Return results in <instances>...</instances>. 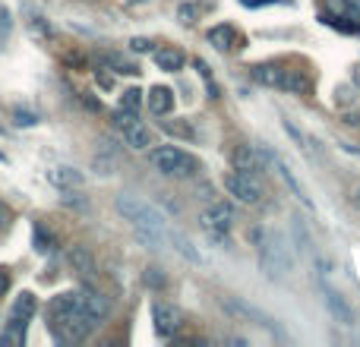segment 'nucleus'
Instances as JSON below:
<instances>
[{
	"label": "nucleus",
	"mask_w": 360,
	"mask_h": 347,
	"mask_svg": "<svg viewBox=\"0 0 360 347\" xmlns=\"http://www.w3.org/2000/svg\"><path fill=\"white\" fill-rule=\"evenodd\" d=\"M111 316V300L92 287L63 291L48 303V329L60 344H79Z\"/></svg>",
	"instance_id": "f257e3e1"
},
{
	"label": "nucleus",
	"mask_w": 360,
	"mask_h": 347,
	"mask_svg": "<svg viewBox=\"0 0 360 347\" xmlns=\"http://www.w3.org/2000/svg\"><path fill=\"white\" fill-rule=\"evenodd\" d=\"M114 209H117L120 215L133 224V228H136L139 240L149 243V249H158L165 243V237H168L165 234V215L155 209V205H149L146 199H139V196L124 192V196H117Z\"/></svg>",
	"instance_id": "f03ea898"
},
{
	"label": "nucleus",
	"mask_w": 360,
	"mask_h": 347,
	"mask_svg": "<svg viewBox=\"0 0 360 347\" xmlns=\"http://www.w3.org/2000/svg\"><path fill=\"white\" fill-rule=\"evenodd\" d=\"M250 237H253V243H256L262 272H266L272 281H281L288 272H291V256H288L285 240H281L275 230H269V228H253L250 230Z\"/></svg>",
	"instance_id": "7ed1b4c3"
},
{
	"label": "nucleus",
	"mask_w": 360,
	"mask_h": 347,
	"mask_svg": "<svg viewBox=\"0 0 360 347\" xmlns=\"http://www.w3.org/2000/svg\"><path fill=\"white\" fill-rule=\"evenodd\" d=\"M253 79L259 86L281 89V92H291V95L310 92V76L304 70H288L281 63H259V67H253Z\"/></svg>",
	"instance_id": "20e7f679"
},
{
	"label": "nucleus",
	"mask_w": 360,
	"mask_h": 347,
	"mask_svg": "<svg viewBox=\"0 0 360 347\" xmlns=\"http://www.w3.org/2000/svg\"><path fill=\"white\" fill-rule=\"evenodd\" d=\"M149 164L165 177H196L202 171L199 158H193L190 152L177 149V145H158L149 152Z\"/></svg>",
	"instance_id": "39448f33"
},
{
	"label": "nucleus",
	"mask_w": 360,
	"mask_h": 347,
	"mask_svg": "<svg viewBox=\"0 0 360 347\" xmlns=\"http://www.w3.org/2000/svg\"><path fill=\"white\" fill-rule=\"evenodd\" d=\"M224 190H228V196H234L237 202L243 205H256L262 202V183L256 174H247V171H231L228 177H224Z\"/></svg>",
	"instance_id": "423d86ee"
},
{
	"label": "nucleus",
	"mask_w": 360,
	"mask_h": 347,
	"mask_svg": "<svg viewBox=\"0 0 360 347\" xmlns=\"http://www.w3.org/2000/svg\"><path fill=\"white\" fill-rule=\"evenodd\" d=\"M114 126L124 133V139H127V145H130V149H149V145H152L149 126L136 117V111L117 107V111H114Z\"/></svg>",
	"instance_id": "0eeeda50"
},
{
	"label": "nucleus",
	"mask_w": 360,
	"mask_h": 347,
	"mask_svg": "<svg viewBox=\"0 0 360 347\" xmlns=\"http://www.w3.org/2000/svg\"><path fill=\"white\" fill-rule=\"evenodd\" d=\"M199 224H202V230L212 237V240L224 243V234H228L231 224H234V205L231 202H212L209 209H202Z\"/></svg>",
	"instance_id": "6e6552de"
},
{
	"label": "nucleus",
	"mask_w": 360,
	"mask_h": 347,
	"mask_svg": "<svg viewBox=\"0 0 360 347\" xmlns=\"http://www.w3.org/2000/svg\"><path fill=\"white\" fill-rule=\"evenodd\" d=\"M275 152L272 149H253V145H234L231 149V164H234V171H247V174H256L259 168H266V162L272 164Z\"/></svg>",
	"instance_id": "1a4fd4ad"
},
{
	"label": "nucleus",
	"mask_w": 360,
	"mask_h": 347,
	"mask_svg": "<svg viewBox=\"0 0 360 347\" xmlns=\"http://www.w3.org/2000/svg\"><path fill=\"white\" fill-rule=\"evenodd\" d=\"M152 319H155V332L162 338H174L180 332V325H184V313L174 303H165V300H158L152 306Z\"/></svg>",
	"instance_id": "9d476101"
},
{
	"label": "nucleus",
	"mask_w": 360,
	"mask_h": 347,
	"mask_svg": "<svg viewBox=\"0 0 360 347\" xmlns=\"http://www.w3.org/2000/svg\"><path fill=\"white\" fill-rule=\"evenodd\" d=\"M221 306L228 316L240 319V322H250V325H262V329H272L275 332V322L266 316V313H259L256 306L243 303V300H234V297H221Z\"/></svg>",
	"instance_id": "9b49d317"
},
{
	"label": "nucleus",
	"mask_w": 360,
	"mask_h": 347,
	"mask_svg": "<svg viewBox=\"0 0 360 347\" xmlns=\"http://www.w3.org/2000/svg\"><path fill=\"white\" fill-rule=\"evenodd\" d=\"M323 300H326V306H329L332 319H338L342 325H354L357 322V316H354V310L348 306V300H345L342 294L332 291L329 284H323Z\"/></svg>",
	"instance_id": "f8f14e48"
},
{
	"label": "nucleus",
	"mask_w": 360,
	"mask_h": 347,
	"mask_svg": "<svg viewBox=\"0 0 360 347\" xmlns=\"http://www.w3.org/2000/svg\"><path fill=\"white\" fill-rule=\"evenodd\" d=\"M272 168H275V171H278V174H281V180H285V186H288V190H291V192H294V196H297V199H300V205H307V209H310V211H316V202H313V199H310V196H307L304 183H300V180H297V177H294V171H291V168H288V164H285V162H281V158H278V155H275V158H272Z\"/></svg>",
	"instance_id": "ddd939ff"
},
{
	"label": "nucleus",
	"mask_w": 360,
	"mask_h": 347,
	"mask_svg": "<svg viewBox=\"0 0 360 347\" xmlns=\"http://www.w3.org/2000/svg\"><path fill=\"white\" fill-rule=\"evenodd\" d=\"M48 180H51V186H57V190H79L86 177H82V171L70 168V164H54V168L48 171Z\"/></svg>",
	"instance_id": "4468645a"
},
{
	"label": "nucleus",
	"mask_w": 360,
	"mask_h": 347,
	"mask_svg": "<svg viewBox=\"0 0 360 347\" xmlns=\"http://www.w3.org/2000/svg\"><path fill=\"white\" fill-rule=\"evenodd\" d=\"M67 262H70V268H73L82 281H92L95 278V256L89 253L86 247H73V249H70Z\"/></svg>",
	"instance_id": "2eb2a0df"
},
{
	"label": "nucleus",
	"mask_w": 360,
	"mask_h": 347,
	"mask_svg": "<svg viewBox=\"0 0 360 347\" xmlns=\"http://www.w3.org/2000/svg\"><path fill=\"white\" fill-rule=\"evenodd\" d=\"M146 101H149V111L155 114V117H165V114L174 111V92H171L168 86H152Z\"/></svg>",
	"instance_id": "dca6fc26"
},
{
	"label": "nucleus",
	"mask_w": 360,
	"mask_h": 347,
	"mask_svg": "<svg viewBox=\"0 0 360 347\" xmlns=\"http://www.w3.org/2000/svg\"><path fill=\"white\" fill-rule=\"evenodd\" d=\"M237 29L231 22H221V25H215V29H209V44H215L221 54H228V51H234V44H237Z\"/></svg>",
	"instance_id": "f3484780"
},
{
	"label": "nucleus",
	"mask_w": 360,
	"mask_h": 347,
	"mask_svg": "<svg viewBox=\"0 0 360 347\" xmlns=\"http://www.w3.org/2000/svg\"><path fill=\"white\" fill-rule=\"evenodd\" d=\"M281 126H285V133H288V136H291L294 143L300 145V152H304L307 158H323V149H319V143H316V139H313V143H310V136H307L304 130H297V126H294L288 117L281 120Z\"/></svg>",
	"instance_id": "a211bd4d"
},
{
	"label": "nucleus",
	"mask_w": 360,
	"mask_h": 347,
	"mask_svg": "<svg viewBox=\"0 0 360 347\" xmlns=\"http://www.w3.org/2000/svg\"><path fill=\"white\" fill-rule=\"evenodd\" d=\"M152 57H155V67L165 70V73H177V70H184V63H186V57L180 48H158Z\"/></svg>",
	"instance_id": "6ab92c4d"
},
{
	"label": "nucleus",
	"mask_w": 360,
	"mask_h": 347,
	"mask_svg": "<svg viewBox=\"0 0 360 347\" xmlns=\"http://www.w3.org/2000/svg\"><path fill=\"white\" fill-rule=\"evenodd\" d=\"M98 60H101V67H111L114 73H124V76H136V73H139L136 63L127 60V57H124V54H117V51H101Z\"/></svg>",
	"instance_id": "aec40b11"
},
{
	"label": "nucleus",
	"mask_w": 360,
	"mask_h": 347,
	"mask_svg": "<svg viewBox=\"0 0 360 347\" xmlns=\"http://www.w3.org/2000/svg\"><path fill=\"white\" fill-rule=\"evenodd\" d=\"M25 325L22 319H10V322L4 325V332H0V347H22L25 344Z\"/></svg>",
	"instance_id": "412c9836"
},
{
	"label": "nucleus",
	"mask_w": 360,
	"mask_h": 347,
	"mask_svg": "<svg viewBox=\"0 0 360 347\" xmlns=\"http://www.w3.org/2000/svg\"><path fill=\"white\" fill-rule=\"evenodd\" d=\"M25 25H29V32L35 38H48L51 32H54V29H51V22L35 10V6H25Z\"/></svg>",
	"instance_id": "4be33fe9"
},
{
	"label": "nucleus",
	"mask_w": 360,
	"mask_h": 347,
	"mask_svg": "<svg viewBox=\"0 0 360 347\" xmlns=\"http://www.w3.org/2000/svg\"><path fill=\"white\" fill-rule=\"evenodd\" d=\"M35 310H38V300H35V294H29L25 291L22 297L13 303V310H10V319H22V322H29L32 316H35Z\"/></svg>",
	"instance_id": "5701e85b"
},
{
	"label": "nucleus",
	"mask_w": 360,
	"mask_h": 347,
	"mask_svg": "<svg viewBox=\"0 0 360 347\" xmlns=\"http://www.w3.org/2000/svg\"><path fill=\"white\" fill-rule=\"evenodd\" d=\"M168 240L174 243V247H177V253L184 256V259H190V262H202V256H199L196 249H193V243L186 240L184 234H177V230H168Z\"/></svg>",
	"instance_id": "b1692460"
},
{
	"label": "nucleus",
	"mask_w": 360,
	"mask_h": 347,
	"mask_svg": "<svg viewBox=\"0 0 360 347\" xmlns=\"http://www.w3.org/2000/svg\"><path fill=\"white\" fill-rule=\"evenodd\" d=\"M165 133H171V136H180V139H196V133H193L190 120H165Z\"/></svg>",
	"instance_id": "393cba45"
},
{
	"label": "nucleus",
	"mask_w": 360,
	"mask_h": 347,
	"mask_svg": "<svg viewBox=\"0 0 360 347\" xmlns=\"http://www.w3.org/2000/svg\"><path fill=\"white\" fill-rule=\"evenodd\" d=\"M32 243H35V249H38V253H41V256L54 253V237H51L48 230L41 228V224H35V240H32Z\"/></svg>",
	"instance_id": "a878e982"
},
{
	"label": "nucleus",
	"mask_w": 360,
	"mask_h": 347,
	"mask_svg": "<svg viewBox=\"0 0 360 347\" xmlns=\"http://www.w3.org/2000/svg\"><path fill=\"white\" fill-rule=\"evenodd\" d=\"M139 105H143V92L139 89H127L120 95V107H127V111H139Z\"/></svg>",
	"instance_id": "bb28decb"
},
{
	"label": "nucleus",
	"mask_w": 360,
	"mask_h": 347,
	"mask_svg": "<svg viewBox=\"0 0 360 347\" xmlns=\"http://www.w3.org/2000/svg\"><path fill=\"white\" fill-rule=\"evenodd\" d=\"M177 19H180L184 25H193V22L199 19V6H196V4H180V6H177Z\"/></svg>",
	"instance_id": "cd10ccee"
},
{
	"label": "nucleus",
	"mask_w": 360,
	"mask_h": 347,
	"mask_svg": "<svg viewBox=\"0 0 360 347\" xmlns=\"http://www.w3.org/2000/svg\"><path fill=\"white\" fill-rule=\"evenodd\" d=\"M291 230H294V237H297L300 253H307V249H310V237H307V230H304V221H300V218H291Z\"/></svg>",
	"instance_id": "c85d7f7f"
},
{
	"label": "nucleus",
	"mask_w": 360,
	"mask_h": 347,
	"mask_svg": "<svg viewBox=\"0 0 360 347\" xmlns=\"http://www.w3.org/2000/svg\"><path fill=\"white\" fill-rule=\"evenodd\" d=\"M196 70H199V76H202V82H205V92H209V98H218V86H215V79H212L209 67H205L202 60H196Z\"/></svg>",
	"instance_id": "c756f323"
},
{
	"label": "nucleus",
	"mask_w": 360,
	"mask_h": 347,
	"mask_svg": "<svg viewBox=\"0 0 360 347\" xmlns=\"http://www.w3.org/2000/svg\"><path fill=\"white\" fill-rule=\"evenodd\" d=\"M342 13H345V19H351L360 29V0H342Z\"/></svg>",
	"instance_id": "7c9ffc66"
},
{
	"label": "nucleus",
	"mask_w": 360,
	"mask_h": 347,
	"mask_svg": "<svg viewBox=\"0 0 360 347\" xmlns=\"http://www.w3.org/2000/svg\"><path fill=\"white\" fill-rule=\"evenodd\" d=\"M10 29H13V19L6 13V6H0V48L10 41Z\"/></svg>",
	"instance_id": "2f4dec72"
},
{
	"label": "nucleus",
	"mask_w": 360,
	"mask_h": 347,
	"mask_svg": "<svg viewBox=\"0 0 360 347\" xmlns=\"http://www.w3.org/2000/svg\"><path fill=\"white\" fill-rule=\"evenodd\" d=\"M13 124H16V126H35V124H38V114L16 107V111H13Z\"/></svg>",
	"instance_id": "473e14b6"
},
{
	"label": "nucleus",
	"mask_w": 360,
	"mask_h": 347,
	"mask_svg": "<svg viewBox=\"0 0 360 347\" xmlns=\"http://www.w3.org/2000/svg\"><path fill=\"white\" fill-rule=\"evenodd\" d=\"M13 221H16V218H13L10 205H6V202H0V237H6V234H10Z\"/></svg>",
	"instance_id": "72a5a7b5"
},
{
	"label": "nucleus",
	"mask_w": 360,
	"mask_h": 347,
	"mask_svg": "<svg viewBox=\"0 0 360 347\" xmlns=\"http://www.w3.org/2000/svg\"><path fill=\"white\" fill-rule=\"evenodd\" d=\"M130 51H133V54H149V51H152V41H149V38H133V41H130Z\"/></svg>",
	"instance_id": "f704fd0d"
},
{
	"label": "nucleus",
	"mask_w": 360,
	"mask_h": 347,
	"mask_svg": "<svg viewBox=\"0 0 360 347\" xmlns=\"http://www.w3.org/2000/svg\"><path fill=\"white\" fill-rule=\"evenodd\" d=\"M146 281H149L152 287H162V284H165V275H158V268H149V275H146Z\"/></svg>",
	"instance_id": "c9c22d12"
},
{
	"label": "nucleus",
	"mask_w": 360,
	"mask_h": 347,
	"mask_svg": "<svg viewBox=\"0 0 360 347\" xmlns=\"http://www.w3.org/2000/svg\"><path fill=\"white\" fill-rule=\"evenodd\" d=\"M6 291H10V272H6V268H0V297H4Z\"/></svg>",
	"instance_id": "e433bc0d"
},
{
	"label": "nucleus",
	"mask_w": 360,
	"mask_h": 347,
	"mask_svg": "<svg viewBox=\"0 0 360 347\" xmlns=\"http://www.w3.org/2000/svg\"><path fill=\"white\" fill-rule=\"evenodd\" d=\"M98 82H101V86H105V89H111V86H114V79L105 73V70H98Z\"/></svg>",
	"instance_id": "4c0bfd02"
},
{
	"label": "nucleus",
	"mask_w": 360,
	"mask_h": 347,
	"mask_svg": "<svg viewBox=\"0 0 360 347\" xmlns=\"http://www.w3.org/2000/svg\"><path fill=\"white\" fill-rule=\"evenodd\" d=\"M199 196H202V199H212V196H215V186H209V183L199 186Z\"/></svg>",
	"instance_id": "58836bf2"
},
{
	"label": "nucleus",
	"mask_w": 360,
	"mask_h": 347,
	"mask_svg": "<svg viewBox=\"0 0 360 347\" xmlns=\"http://www.w3.org/2000/svg\"><path fill=\"white\" fill-rule=\"evenodd\" d=\"M240 4H247V6H266V4H278V0H240Z\"/></svg>",
	"instance_id": "ea45409f"
},
{
	"label": "nucleus",
	"mask_w": 360,
	"mask_h": 347,
	"mask_svg": "<svg viewBox=\"0 0 360 347\" xmlns=\"http://www.w3.org/2000/svg\"><path fill=\"white\" fill-rule=\"evenodd\" d=\"M351 202H354V205H357V209H360V183L354 186V196H351Z\"/></svg>",
	"instance_id": "a19ab883"
}]
</instances>
